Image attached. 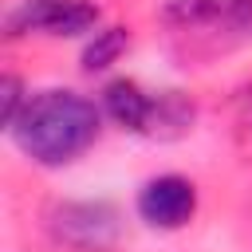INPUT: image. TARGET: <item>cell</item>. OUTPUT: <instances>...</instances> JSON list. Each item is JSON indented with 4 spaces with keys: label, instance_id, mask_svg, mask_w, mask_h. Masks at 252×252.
I'll use <instances>...</instances> for the list:
<instances>
[{
    "label": "cell",
    "instance_id": "cell-6",
    "mask_svg": "<svg viewBox=\"0 0 252 252\" xmlns=\"http://www.w3.org/2000/svg\"><path fill=\"white\" fill-rule=\"evenodd\" d=\"M98 106H102V114H106L114 126H122V130H130V134H142V138L150 134L154 94H150L142 83H134V79H110V83L102 87Z\"/></svg>",
    "mask_w": 252,
    "mask_h": 252
},
{
    "label": "cell",
    "instance_id": "cell-3",
    "mask_svg": "<svg viewBox=\"0 0 252 252\" xmlns=\"http://www.w3.org/2000/svg\"><path fill=\"white\" fill-rule=\"evenodd\" d=\"M47 228L71 252H114L122 240V217L110 201H59Z\"/></svg>",
    "mask_w": 252,
    "mask_h": 252
},
{
    "label": "cell",
    "instance_id": "cell-5",
    "mask_svg": "<svg viewBox=\"0 0 252 252\" xmlns=\"http://www.w3.org/2000/svg\"><path fill=\"white\" fill-rule=\"evenodd\" d=\"M161 16L177 32L252 35V0H169Z\"/></svg>",
    "mask_w": 252,
    "mask_h": 252
},
{
    "label": "cell",
    "instance_id": "cell-9",
    "mask_svg": "<svg viewBox=\"0 0 252 252\" xmlns=\"http://www.w3.org/2000/svg\"><path fill=\"white\" fill-rule=\"evenodd\" d=\"M28 98H32V94L24 91V79L8 71V75L0 79V122H4V130H12V122L20 118V110L28 106Z\"/></svg>",
    "mask_w": 252,
    "mask_h": 252
},
{
    "label": "cell",
    "instance_id": "cell-4",
    "mask_svg": "<svg viewBox=\"0 0 252 252\" xmlns=\"http://www.w3.org/2000/svg\"><path fill=\"white\" fill-rule=\"evenodd\" d=\"M138 217L158 232H177L197 217V185L181 173H158L138 189Z\"/></svg>",
    "mask_w": 252,
    "mask_h": 252
},
{
    "label": "cell",
    "instance_id": "cell-7",
    "mask_svg": "<svg viewBox=\"0 0 252 252\" xmlns=\"http://www.w3.org/2000/svg\"><path fill=\"white\" fill-rule=\"evenodd\" d=\"M197 106L181 91H158L154 94V114H150V134L146 138H181L193 130Z\"/></svg>",
    "mask_w": 252,
    "mask_h": 252
},
{
    "label": "cell",
    "instance_id": "cell-8",
    "mask_svg": "<svg viewBox=\"0 0 252 252\" xmlns=\"http://www.w3.org/2000/svg\"><path fill=\"white\" fill-rule=\"evenodd\" d=\"M126 47H130V32H126L122 24L94 28V32L87 35V47H83V71H87V75H98V71L114 67Z\"/></svg>",
    "mask_w": 252,
    "mask_h": 252
},
{
    "label": "cell",
    "instance_id": "cell-1",
    "mask_svg": "<svg viewBox=\"0 0 252 252\" xmlns=\"http://www.w3.org/2000/svg\"><path fill=\"white\" fill-rule=\"evenodd\" d=\"M102 106L79 91L51 87L28 98L20 118L12 122V142L43 169H59L79 161L102 134Z\"/></svg>",
    "mask_w": 252,
    "mask_h": 252
},
{
    "label": "cell",
    "instance_id": "cell-2",
    "mask_svg": "<svg viewBox=\"0 0 252 252\" xmlns=\"http://www.w3.org/2000/svg\"><path fill=\"white\" fill-rule=\"evenodd\" d=\"M102 28V8L94 0H16V8L4 16V35L24 39V35H91Z\"/></svg>",
    "mask_w": 252,
    "mask_h": 252
}]
</instances>
